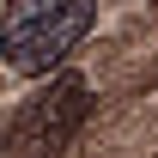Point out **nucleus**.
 Instances as JSON below:
<instances>
[{
  "mask_svg": "<svg viewBox=\"0 0 158 158\" xmlns=\"http://www.w3.org/2000/svg\"><path fill=\"white\" fill-rule=\"evenodd\" d=\"M91 24H98V0H12V12L0 19V67L43 79L85 43Z\"/></svg>",
  "mask_w": 158,
  "mask_h": 158,
  "instance_id": "nucleus-1",
  "label": "nucleus"
},
{
  "mask_svg": "<svg viewBox=\"0 0 158 158\" xmlns=\"http://www.w3.org/2000/svg\"><path fill=\"white\" fill-rule=\"evenodd\" d=\"M85 110H91V79H85V73L49 79V91H37V98L12 116L6 158H61V152H67V140L79 134Z\"/></svg>",
  "mask_w": 158,
  "mask_h": 158,
  "instance_id": "nucleus-2",
  "label": "nucleus"
}]
</instances>
